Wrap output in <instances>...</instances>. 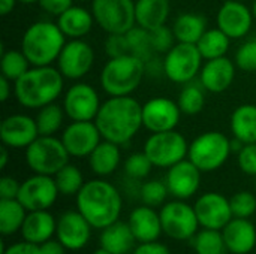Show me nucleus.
I'll use <instances>...</instances> for the list:
<instances>
[{
	"instance_id": "f257e3e1",
	"label": "nucleus",
	"mask_w": 256,
	"mask_h": 254,
	"mask_svg": "<svg viewBox=\"0 0 256 254\" xmlns=\"http://www.w3.org/2000/svg\"><path fill=\"white\" fill-rule=\"evenodd\" d=\"M105 141L117 145L130 142L142 127V105L130 96L108 97L94 118Z\"/></svg>"
},
{
	"instance_id": "f03ea898",
	"label": "nucleus",
	"mask_w": 256,
	"mask_h": 254,
	"mask_svg": "<svg viewBox=\"0 0 256 254\" xmlns=\"http://www.w3.org/2000/svg\"><path fill=\"white\" fill-rule=\"evenodd\" d=\"M76 210L87 219L93 229H105L120 220L123 199L118 189L104 178L86 181L75 196Z\"/></svg>"
},
{
	"instance_id": "7ed1b4c3",
	"label": "nucleus",
	"mask_w": 256,
	"mask_h": 254,
	"mask_svg": "<svg viewBox=\"0 0 256 254\" xmlns=\"http://www.w3.org/2000/svg\"><path fill=\"white\" fill-rule=\"evenodd\" d=\"M64 76L57 66H32L14 82L16 102L27 109H40L54 103L63 93Z\"/></svg>"
},
{
	"instance_id": "20e7f679",
	"label": "nucleus",
	"mask_w": 256,
	"mask_h": 254,
	"mask_svg": "<svg viewBox=\"0 0 256 254\" xmlns=\"http://www.w3.org/2000/svg\"><path fill=\"white\" fill-rule=\"evenodd\" d=\"M66 36L57 22L38 21L30 24L21 37V51L32 66H51L57 61Z\"/></svg>"
},
{
	"instance_id": "39448f33",
	"label": "nucleus",
	"mask_w": 256,
	"mask_h": 254,
	"mask_svg": "<svg viewBox=\"0 0 256 254\" xmlns=\"http://www.w3.org/2000/svg\"><path fill=\"white\" fill-rule=\"evenodd\" d=\"M144 76L146 63L132 54H126L108 58L100 70L99 82L110 97L130 96L141 85Z\"/></svg>"
},
{
	"instance_id": "423d86ee",
	"label": "nucleus",
	"mask_w": 256,
	"mask_h": 254,
	"mask_svg": "<svg viewBox=\"0 0 256 254\" xmlns=\"http://www.w3.org/2000/svg\"><path fill=\"white\" fill-rule=\"evenodd\" d=\"M232 153L231 139L222 132H206L189 144L188 159L201 172H214L220 169Z\"/></svg>"
},
{
	"instance_id": "0eeeda50",
	"label": "nucleus",
	"mask_w": 256,
	"mask_h": 254,
	"mask_svg": "<svg viewBox=\"0 0 256 254\" xmlns=\"http://www.w3.org/2000/svg\"><path fill=\"white\" fill-rule=\"evenodd\" d=\"M26 163L33 174L54 177L63 166L69 163V153L56 136L39 135L26 150Z\"/></svg>"
},
{
	"instance_id": "6e6552de",
	"label": "nucleus",
	"mask_w": 256,
	"mask_h": 254,
	"mask_svg": "<svg viewBox=\"0 0 256 254\" xmlns=\"http://www.w3.org/2000/svg\"><path fill=\"white\" fill-rule=\"evenodd\" d=\"M142 151L152 160L153 166L170 169L176 163L188 159L189 144L186 138L174 129L168 132L152 133L147 138Z\"/></svg>"
},
{
	"instance_id": "1a4fd4ad",
	"label": "nucleus",
	"mask_w": 256,
	"mask_h": 254,
	"mask_svg": "<svg viewBox=\"0 0 256 254\" xmlns=\"http://www.w3.org/2000/svg\"><path fill=\"white\" fill-rule=\"evenodd\" d=\"M202 55L195 43L177 42L164 57L165 76L174 84H189L201 72Z\"/></svg>"
},
{
	"instance_id": "9d476101",
	"label": "nucleus",
	"mask_w": 256,
	"mask_h": 254,
	"mask_svg": "<svg viewBox=\"0 0 256 254\" xmlns=\"http://www.w3.org/2000/svg\"><path fill=\"white\" fill-rule=\"evenodd\" d=\"M90 10L106 34L128 33L136 25L135 0H92Z\"/></svg>"
},
{
	"instance_id": "9b49d317",
	"label": "nucleus",
	"mask_w": 256,
	"mask_h": 254,
	"mask_svg": "<svg viewBox=\"0 0 256 254\" xmlns=\"http://www.w3.org/2000/svg\"><path fill=\"white\" fill-rule=\"evenodd\" d=\"M160 222L164 234L174 241H189L198 232L200 222L195 208L182 199H176L162 205Z\"/></svg>"
},
{
	"instance_id": "f8f14e48",
	"label": "nucleus",
	"mask_w": 256,
	"mask_h": 254,
	"mask_svg": "<svg viewBox=\"0 0 256 254\" xmlns=\"http://www.w3.org/2000/svg\"><path fill=\"white\" fill-rule=\"evenodd\" d=\"M94 49L84 39H70L64 43L56 66L64 79L78 81L84 78L94 64Z\"/></svg>"
},
{
	"instance_id": "ddd939ff",
	"label": "nucleus",
	"mask_w": 256,
	"mask_h": 254,
	"mask_svg": "<svg viewBox=\"0 0 256 254\" xmlns=\"http://www.w3.org/2000/svg\"><path fill=\"white\" fill-rule=\"evenodd\" d=\"M62 106L70 121H94L102 102L93 85L76 82L64 93Z\"/></svg>"
},
{
	"instance_id": "4468645a",
	"label": "nucleus",
	"mask_w": 256,
	"mask_h": 254,
	"mask_svg": "<svg viewBox=\"0 0 256 254\" xmlns=\"http://www.w3.org/2000/svg\"><path fill=\"white\" fill-rule=\"evenodd\" d=\"M58 195L60 192L54 177L34 174L21 183L16 199L27 211H42L50 210L56 204Z\"/></svg>"
},
{
	"instance_id": "2eb2a0df",
	"label": "nucleus",
	"mask_w": 256,
	"mask_h": 254,
	"mask_svg": "<svg viewBox=\"0 0 256 254\" xmlns=\"http://www.w3.org/2000/svg\"><path fill=\"white\" fill-rule=\"evenodd\" d=\"M180 117L178 103L168 97H153L142 105V127L152 133L174 130Z\"/></svg>"
},
{
	"instance_id": "dca6fc26",
	"label": "nucleus",
	"mask_w": 256,
	"mask_h": 254,
	"mask_svg": "<svg viewBox=\"0 0 256 254\" xmlns=\"http://www.w3.org/2000/svg\"><path fill=\"white\" fill-rule=\"evenodd\" d=\"M60 139L70 157L82 159L88 157L104 138L94 121H72L64 127Z\"/></svg>"
},
{
	"instance_id": "f3484780",
	"label": "nucleus",
	"mask_w": 256,
	"mask_h": 254,
	"mask_svg": "<svg viewBox=\"0 0 256 254\" xmlns=\"http://www.w3.org/2000/svg\"><path fill=\"white\" fill-rule=\"evenodd\" d=\"M195 213L201 228L222 231L232 219L230 199L216 192H207L195 201Z\"/></svg>"
},
{
	"instance_id": "a211bd4d",
	"label": "nucleus",
	"mask_w": 256,
	"mask_h": 254,
	"mask_svg": "<svg viewBox=\"0 0 256 254\" xmlns=\"http://www.w3.org/2000/svg\"><path fill=\"white\" fill-rule=\"evenodd\" d=\"M93 226L87 222V219L78 211H64L57 219V240L64 246L66 250L78 252L82 250L90 238H92Z\"/></svg>"
},
{
	"instance_id": "6ab92c4d",
	"label": "nucleus",
	"mask_w": 256,
	"mask_h": 254,
	"mask_svg": "<svg viewBox=\"0 0 256 254\" xmlns=\"http://www.w3.org/2000/svg\"><path fill=\"white\" fill-rule=\"evenodd\" d=\"M39 136L36 120L26 114H12L0 124L2 144L9 150H26Z\"/></svg>"
},
{
	"instance_id": "aec40b11",
	"label": "nucleus",
	"mask_w": 256,
	"mask_h": 254,
	"mask_svg": "<svg viewBox=\"0 0 256 254\" xmlns=\"http://www.w3.org/2000/svg\"><path fill=\"white\" fill-rule=\"evenodd\" d=\"M254 18L252 9H249L244 1L228 0L219 7L216 22L228 37L240 39L250 31Z\"/></svg>"
},
{
	"instance_id": "412c9836",
	"label": "nucleus",
	"mask_w": 256,
	"mask_h": 254,
	"mask_svg": "<svg viewBox=\"0 0 256 254\" xmlns=\"http://www.w3.org/2000/svg\"><path fill=\"white\" fill-rule=\"evenodd\" d=\"M201 174L202 172L189 159L176 163L168 169L165 177L170 195L182 201L195 196L201 186Z\"/></svg>"
},
{
	"instance_id": "4be33fe9",
	"label": "nucleus",
	"mask_w": 256,
	"mask_h": 254,
	"mask_svg": "<svg viewBox=\"0 0 256 254\" xmlns=\"http://www.w3.org/2000/svg\"><path fill=\"white\" fill-rule=\"evenodd\" d=\"M236 70V61L230 60L226 55L213 60H206L198 75L200 84L208 93H224L232 85Z\"/></svg>"
},
{
	"instance_id": "5701e85b",
	"label": "nucleus",
	"mask_w": 256,
	"mask_h": 254,
	"mask_svg": "<svg viewBox=\"0 0 256 254\" xmlns=\"http://www.w3.org/2000/svg\"><path fill=\"white\" fill-rule=\"evenodd\" d=\"M226 252L232 254H249L256 247V228L249 219L234 217L224 229Z\"/></svg>"
},
{
	"instance_id": "b1692460",
	"label": "nucleus",
	"mask_w": 256,
	"mask_h": 254,
	"mask_svg": "<svg viewBox=\"0 0 256 254\" xmlns=\"http://www.w3.org/2000/svg\"><path fill=\"white\" fill-rule=\"evenodd\" d=\"M132 234L136 240V243H148V241H158L159 237L164 234L162 222L159 213L148 205L136 207L128 220Z\"/></svg>"
},
{
	"instance_id": "393cba45",
	"label": "nucleus",
	"mask_w": 256,
	"mask_h": 254,
	"mask_svg": "<svg viewBox=\"0 0 256 254\" xmlns=\"http://www.w3.org/2000/svg\"><path fill=\"white\" fill-rule=\"evenodd\" d=\"M56 231H57V220L48 210H42V211L27 213V217L22 223L20 234L22 240L40 246L52 240V237H56Z\"/></svg>"
},
{
	"instance_id": "a878e982",
	"label": "nucleus",
	"mask_w": 256,
	"mask_h": 254,
	"mask_svg": "<svg viewBox=\"0 0 256 254\" xmlns=\"http://www.w3.org/2000/svg\"><path fill=\"white\" fill-rule=\"evenodd\" d=\"M94 22L96 21L92 10L76 4H72L68 10L57 16L58 28L69 39H82L90 33Z\"/></svg>"
},
{
	"instance_id": "bb28decb",
	"label": "nucleus",
	"mask_w": 256,
	"mask_h": 254,
	"mask_svg": "<svg viewBox=\"0 0 256 254\" xmlns=\"http://www.w3.org/2000/svg\"><path fill=\"white\" fill-rule=\"evenodd\" d=\"M170 12V0H135L136 25L148 31L166 25Z\"/></svg>"
},
{
	"instance_id": "cd10ccee",
	"label": "nucleus",
	"mask_w": 256,
	"mask_h": 254,
	"mask_svg": "<svg viewBox=\"0 0 256 254\" xmlns=\"http://www.w3.org/2000/svg\"><path fill=\"white\" fill-rule=\"evenodd\" d=\"M135 237L129 223L117 220L108 228L100 231L99 244L102 249L112 254H128L135 249Z\"/></svg>"
},
{
	"instance_id": "c85d7f7f",
	"label": "nucleus",
	"mask_w": 256,
	"mask_h": 254,
	"mask_svg": "<svg viewBox=\"0 0 256 254\" xmlns=\"http://www.w3.org/2000/svg\"><path fill=\"white\" fill-rule=\"evenodd\" d=\"M87 159H88V166L92 172L100 178H105L114 174L120 166V162H122L120 145L102 139L100 144L92 151V154Z\"/></svg>"
},
{
	"instance_id": "c756f323",
	"label": "nucleus",
	"mask_w": 256,
	"mask_h": 254,
	"mask_svg": "<svg viewBox=\"0 0 256 254\" xmlns=\"http://www.w3.org/2000/svg\"><path fill=\"white\" fill-rule=\"evenodd\" d=\"M231 132L244 145L256 144V105L244 103L234 109L231 115Z\"/></svg>"
},
{
	"instance_id": "7c9ffc66",
	"label": "nucleus",
	"mask_w": 256,
	"mask_h": 254,
	"mask_svg": "<svg viewBox=\"0 0 256 254\" xmlns=\"http://www.w3.org/2000/svg\"><path fill=\"white\" fill-rule=\"evenodd\" d=\"M171 28L177 42L196 45L201 36L207 31V19L200 13L184 12L174 19Z\"/></svg>"
},
{
	"instance_id": "2f4dec72",
	"label": "nucleus",
	"mask_w": 256,
	"mask_h": 254,
	"mask_svg": "<svg viewBox=\"0 0 256 254\" xmlns=\"http://www.w3.org/2000/svg\"><path fill=\"white\" fill-rule=\"evenodd\" d=\"M27 213L18 199H0V234L9 237L20 232Z\"/></svg>"
},
{
	"instance_id": "473e14b6",
	"label": "nucleus",
	"mask_w": 256,
	"mask_h": 254,
	"mask_svg": "<svg viewBox=\"0 0 256 254\" xmlns=\"http://www.w3.org/2000/svg\"><path fill=\"white\" fill-rule=\"evenodd\" d=\"M231 45V37H228L219 27L207 28V31L196 42V46L204 60H213L225 57Z\"/></svg>"
},
{
	"instance_id": "72a5a7b5",
	"label": "nucleus",
	"mask_w": 256,
	"mask_h": 254,
	"mask_svg": "<svg viewBox=\"0 0 256 254\" xmlns=\"http://www.w3.org/2000/svg\"><path fill=\"white\" fill-rule=\"evenodd\" d=\"M64 109L63 106L54 103H50L44 108H40L36 114V124L39 135L42 136H56V133L63 127L64 121Z\"/></svg>"
},
{
	"instance_id": "f704fd0d",
	"label": "nucleus",
	"mask_w": 256,
	"mask_h": 254,
	"mask_svg": "<svg viewBox=\"0 0 256 254\" xmlns=\"http://www.w3.org/2000/svg\"><path fill=\"white\" fill-rule=\"evenodd\" d=\"M177 103L180 106L182 114H184V115L200 114L206 106V90H204V87L200 82L195 84L194 81L189 84H184L180 94H178Z\"/></svg>"
},
{
	"instance_id": "c9c22d12",
	"label": "nucleus",
	"mask_w": 256,
	"mask_h": 254,
	"mask_svg": "<svg viewBox=\"0 0 256 254\" xmlns=\"http://www.w3.org/2000/svg\"><path fill=\"white\" fill-rule=\"evenodd\" d=\"M0 67H2V76L15 82L32 67V64L20 48V49L3 51L0 57Z\"/></svg>"
},
{
	"instance_id": "e433bc0d",
	"label": "nucleus",
	"mask_w": 256,
	"mask_h": 254,
	"mask_svg": "<svg viewBox=\"0 0 256 254\" xmlns=\"http://www.w3.org/2000/svg\"><path fill=\"white\" fill-rule=\"evenodd\" d=\"M126 39H128V45H129V54L141 58L144 63L156 55L153 45H152V37H150L148 30H146L140 25H135L126 33Z\"/></svg>"
},
{
	"instance_id": "4c0bfd02",
	"label": "nucleus",
	"mask_w": 256,
	"mask_h": 254,
	"mask_svg": "<svg viewBox=\"0 0 256 254\" xmlns=\"http://www.w3.org/2000/svg\"><path fill=\"white\" fill-rule=\"evenodd\" d=\"M54 180H56L60 195H63V196H76L86 183L84 175L80 171V168L75 165H70V163L63 166L54 175Z\"/></svg>"
},
{
	"instance_id": "58836bf2",
	"label": "nucleus",
	"mask_w": 256,
	"mask_h": 254,
	"mask_svg": "<svg viewBox=\"0 0 256 254\" xmlns=\"http://www.w3.org/2000/svg\"><path fill=\"white\" fill-rule=\"evenodd\" d=\"M192 243L196 254H225L226 252L222 231L202 228V231L196 232Z\"/></svg>"
},
{
	"instance_id": "ea45409f",
	"label": "nucleus",
	"mask_w": 256,
	"mask_h": 254,
	"mask_svg": "<svg viewBox=\"0 0 256 254\" xmlns=\"http://www.w3.org/2000/svg\"><path fill=\"white\" fill-rule=\"evenodd\" d=\"M168 195H170V190L166 187V183L160 181V180L146 181L140 189V198H141L142 204L153 207V208L164 205Z\"/></svg>"
},
{
	"instance_id": "a19ab883",
	"label": "nucleus",
	"mask_w": 256,
	"mask_h": 254,
	"mask_svg": "<svg viewBox=\"0 0 256 254\" xmlns=\"http://www.w3.org/2000/svg\"><path fill=\"white\" fill-rule=\"evenodd\" d=\"M153 168L154 166H153L152 160L147 157V154L144 151L130 154L124 160V165H123L124 174L130 180H144V178H147Z\"/></svg>"
},
{
	"instance_id": "79ce46f5",
	"label": "nucleus",
	"mask_w": 256,
	"mask_h": 254,
	"mask_svg": "<svg viewBox=\"0 0 256 254\" xmlns=\"http://www.w3.org/2000/svg\"><path fill=\"white\" fill-rule=\"evenodd\" d=\"M232 216L238 219H250L256 213V198L250 192H238L230 198Z\"/></svg>"
},
{
	"instance_id": "37998d69",
	"label": "nucleus",
	"mask_w": 256,
	"mask_h": 254,
	"mask_svg": "<svg viewBox=\"0 0 256 254\" xmlns=\"http://www.w3.org/2000/svg\"><path fill=\"white\" fill-rule=\"evenodd\" d=\"M234 61L236 66L244 72H256V39L246 40L240 45Z\"/></svg>"
},
{
	"instance_id": "c03bdc74",
	"label": "nucleus",
	"mask_w": 256,
	"mask_h": 254,
	"mask_svg": "<svg viewBox=\"0 0 256 254\" xmlns=\"http://www.w3.org/2000/svg\"><path fill=\"white\" fill-rule=\"evenodd\" d=\"M150 37L156 54H166L177 42L172 28H170L168 25H162L156 30H152Z\"/></svg>"
},
{
	"instance_id": "a18cd8bd",
	"label": "nucleus",
	"mask_w": 256,
	"mask_h": 254,
	"mask_svg": "<svg viewBox=\"0 0 256 254\" xmlns=\"http://www.w3.org/2000/svg\"><path fill=\"white\" fill-rule=\"evenodd\" d=\"M237 162L242 172L256 177V144H246L237 153Z\"/></svg>"
},
{
	"instance_id": "49530a36",
	"label": "nucleus",
	"mask_w": 256,
	"mask_h": 254,
	"mask_svg": "<svg viewBox=\"0 0 256 254\" xmlns=\"http://www.w3.org/2000/svg\"><path fill=\"white\" fill-rule=\"evenodd\" d=\"M105 54L108 55V58H114V57H122L129 54V45H128V39H126V33L122 34H108L105 43Z\"/></svg>"
},
{
	"instance_id": "de8ad7c7",
	"label": "nucleus",
	"mask_w": 256,
	"mask_h": 254,
	"mask_svg": "<svg viewBox=\"0 0 256 254\" xmlns=\"http://www.w3.org/2000/svg\"><path fill=\"white\" fill-rule=\"evenodd\" d=\"M74 1L75 0H39L38 4L45 13L52 15V16H58L64 10H68L74 4Z\"/></svg>"
},
{
	"instance_id": "09e8293b",
	"label": "nucleus",
	"mask_w": 256,
	"mask_h": 254,
	"mask_svg": "<svg viewBox=\"0 0 256 254\" xmlns=\"http://www.w3.org/2000/svg\"><path fill=\"white\" fill-rule=\"evenodd\" d=\"M21 183L12 177H2L0 180V199H16Z\"/></svg>"
},
{
	"instance_id": "8fccbe9b",
	"label": "nucleus",
	"mask_w": 256,
	"mask_h": 254,
	"mask_svg": "<svg viewBox=\"0 0 256 254\" xmlns=\"http://www.w3.org/2000/svg\"><path fill=\"white\" fill-rule=\"evenodd\" d=\"M2 254H40V250H39L38 244H33V243L22 240V241H18V243L8 246Z\"/></svg>"
},
{
	"instance_id": "3c124183",
	"label": "nucleus",
	"mask_w": 256,
	"mask_h": 254,
	"mask_svg": "<svg viewBox=\"0 0 256 254\" xmlns=\"http://www.w3.org/2000/svg\"><path fill=\"white\" fill-rule=\"evenodd\" d=\"M134 254H171L168 247L159 241H148V243H138L135 246Z\"/></svg>"
},
{
	"instance_id": "603ef678",
	"label": "nucleus",
	"mask_w": 256,
	"mask_h": 254,
	"mask_svg": "<svg viewBox=\"0 0 256 254\" xmlns=\"http://www.w3.org/2000/svg\"><path fill=\"white\" fill-rule=\"evenodd\" d=\"M165 75V69H164V58H158L156 55L152 57L148 61H146V76H153V78H159Z\"/></svg>"
},
{
	"instance_id": "864d4df0",
	"label": "nucleus",
	"mask_w": 256,
	"mask_h": 254,
	"mask_svg": "<svg viewBox=\"0 0 256 254\" xmlns=\"http://www.w3.org/2000/svg\"><path fill=\"white\" fill-rule=\"evenodd\" d=\"M40 254H64L66 249L58 240H50L39 246Z\"/></svg>"
},
{
	"instance_id": "5fc2aeb1",
	"label": "nucleus",
	"mask_w": 256,
	"mask_h": 254,
	"mask_svg": "<svg viewBox=\"0 0 256 254\" xmlns=\"http://www.w3.org/2000/svg\"><path fill=\"white\" fill-rule=\"evenodd\" d=\"M12 93H14V82L9 81L4 76H2L0 78V100L2 102H6L10 97Z\"/></svg>"
},
{
	"instance_id": "6e6d98bb",
	"label": "nucleus",
	"mask_w": 256,
	"mask_h": 254,
	"mask_svg": "<svg viewBox=\"0 0 256 254\" xmlns=\"http://www.w3.org/2000/svg\"><path fill=\"white\" fill-rule=\"evenodd\" d=\"M18 3V0H0V13L4 16L8 13H10L15 9V4Z\"/></svg>"
},
{
	"instance_id": "4d7b16f0",
	"label": "nucleus",
	"mask_w": 256,
	"mask_h": 254,
	"mask_svg": "<svg viewBox=\"0 0 256 254\" xmlns=\"http://www.w3.org/2000/svg\"><path fill=\"white\" fill-rule=\"evenodd\" d=\"M9 148L6 145L2 147V154H0V169H4L6 165H8V160H9Z\"/></svg>"
},
{
	"instance_id": "13d9d810",
	"label": "nucleus",
	"mask_w": 256,
	"mask_h": 254,
	"mask_svg": "<svg viewBox=\"0 0 256 254\" xmlns=\"http://www.w3.org/2000/svg\"><path fill=\"white\" fill-rule=\"evenodd\" d=\"M93 254H112V253H110L108 250H105V249H102V247H100V249H98V250H96Z\"/></svg>"
},
{
	"instance_id": "bf43d9fd",
	"label": "nucleus",
	"mask_w": 256,
	"mask_h": 254,
	"mask_svg": "<svg viewBox=\"0 0 256 254\" xmlns=\"http://www.w3.org/2000/svg\"><path fill=\"white\" fill-rule=\"evenodd\" d=\"M20 3H24V4H33V3H38L39 0H18Z\"/></svg>"
},
{
	"instance_id": "052dcab7",
	"label": "nucleus",
	"mask_w": 256,
	"mask_h": 254,
	"mask_svg": "<svg viewBox=\"0 0 256 254\" xmlns=\"http://www.w3.org/2000/svg\"><path fill=\"white\" fill-rule=\"evenodd\" d=\"M252 13H254V16L256 18V0L254 1V6H252Z\"/></svg>"
},
{
	"instance_id": "680f3d73",
	"label": "nucleus",
	"mask_w": 256,
	"mask_h": 254,
	"mask_svg": "<svg viewBox=\"0 0 256 254\" xmlns=\"http://www.w3.org/2000/svg\"><path fill=\"white\" fill-rule=\"evenodd\" d=\"M75 1H88V0H75ZM92 1V0H90Z\"/></svg>"
},
{
	"instance_id": "e2e57ef3",
	"label": "nucleus",
	"mask_w": 256,
	"mask_h": 254,
	"mask_svg": "<svg viewBox=\"0 0 256 254\" xmlns=\"http://www.w3.org/2000/svg\"><path fill=\"white\" fill-rule=\"evenodd\" d=\"M240 1H246V0H240Z\"/></svg>"
}]
</instances>
